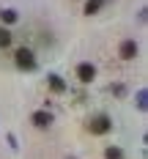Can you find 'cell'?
I'll return each mask as SVG.
<instances>
[{
    "label": "cell",
    "mask_w": 148,
    "mask_h": 159,
    "mask_svg": "<svg viewBox=\"0 0 148 159\" xmlns=\"http://www.w3.org/2000/svg\"><path fill=\"white\" fill-rule=\"evenodd\" d=\"M88 129H91L93 134H107V132L113 129V121H110L107 115H93V118L88 121Z\"/></svg>",
    "instance_id": "cell-1"
},
{
    "label": "cell",
    "mask_w": 148,
    "mask_h": 159,
    "mask_svg": "<svg viewBox=\"0 0 148 159\" xmlns=\"http://www.w3.org/2000/svg\"><path fill=\"white\" fill-rule=\"evenodd\" d=\"M16 66H19V69H25V71H33V69H36V58H33V52L30 49H16Z\"/></svg>",
    "instance_id": "cell-2"
},
{
    "label": "cell",
    "mask_w": 148,
    "mask_h": 159,
    "mask_svg": "<svg viewBox=\"0 0 148 159\" xmlns=\"http://www.w3.org/2000/svg\"><path fill=\"white\" fill-rule=\"evenodd\" d=\"M77 77H80V82H91V80L96 77V69L91 63H80L77 66Z\"/></svg>",
    "instance_id": "cell-3"
},
{
    "label": "cell",
    "mask_w": 148,
    "mask_h": 159,
    "mask_svg": "<svg viewBox=\"0 0 148 159\" xmlns=\"http://www.w3.org/2000/svg\"><path fill=\"white\" fill-rule=\"evenodd\" d=\"M134 55H137V44H134L132 39H126V41L121 44V58H123V61H134Z\"/></svg>",
    "instance_id": "cell-4"
},
{
    "label": "cell",
    "mask_w": 148,
    "mask_h": 159,
    "mask_svg": "<svg viewBox=\"0 0 148 159\" xmlns=\"http://www.w3.org/2000/svg\"><path fill=\"white\" fill-rule=\"evenodd\" d=\"M30 121H33L38 129H44V126H49V124H52V115H49V112H44V110H38V112H33Z\"/></svg>",
    "instance_id": "cell-5"
},
{
    "label": "cell",
    "mask_w": 148,
    "mask_h": 159,
    "mask_svg": "<svg viewBox=\"0 0 148 159\" xmlns=\"http://www.w3.org/2000/svg\"><path fill=\"white\" fill-rule=\"evenodd\" d=\"M49 88H52L55 93H63V91H66V82L58 77V74H52V77H49Z\"/></svg>",
    "instance_id": "cell-6"
},
{
    "label": "cell",
    "mask_w": 148,
    "mask_h": 159,
    "mask_svg": "<svg viewBox=\"0 0 148 159\" xmlns=\"http://www.w3.org/2000/svg\"><path fill=\"white\" fill-rule=\"evenodd\" d=\"M101 6H104V0H88L85 3V14H96Z\"/></svg>",
    "instance_id": "cell-7"
},
{
    "label": "cell",
    "mask_w": 148,
    "mask_h": 159,
    "mask_svg": "<svg viewBox=\"0 0 148 159\" xmlns=\"http://www.w3.org/2000/svg\"><path fill=\"white\" fill-rule=\"evenodd\" d=\"M104 157H107V159H123V151L113 145V148H107V151H104Z\"/></svg>",
    "instance_id": "cell-8"
},
{
    "label": "cell",
    "mask_w": 148,
    "mask_h": 159,
    "mask_svg": "<svg viewBox=\"0 0 148 159\" xmlns=\"http://www.w3.org/2000/svg\"><path fill=\"white\" fill-rule=\"evenodd\" d=\"M8 44H11V33L6 28H0V47H8Z\"/></svg>",
    "instance_id": "cell-9"
},
{
    "label": "cell",
    "mask_w": 148,
    "mask_h": 159,
    "mask_svg": "<svg viewBox=\"0 0 148 159\" xmlns=\"http://www.w3.org/2000/svg\"><path fill=\"white\" fill-rule=\"evenodd\" d=\"M3 19H6V22H16V11H11V8H6V11H3Z\"/></svg>",
    "instance_id": "cell-10"
}]
</instances>
